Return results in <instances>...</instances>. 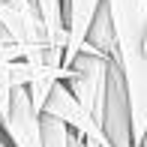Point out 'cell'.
I'll list each match as a JSON object with an SVG mask.
<instances>
[{
  "mask_svg": "<svg viewBox=\"0 0 147 147\" xmlns=\"http://www.w3.org/2000/svg\"><path fill=\"white\" fill-rule=\"evenodd\" d=\"M102 3L114 33V63L123 75L135 147L147 132V0H102Z\"/></svg>",
  "mask_w": 147,
  "mask_h": 147,
  "instance_id": "cell-1",
  "label": "cell"
},
{
  "mask_svg": "<svg viewBox=\"0 0 147 147\" xmlns=\"http://www.w3.org/2000/svg\"><path fill=\"white\" fill-rule=\"evenodd\" d=\"M42 111H45V114L60 117V120H63V123L78 135V138H84V141L99 144V147H111V144H108V138H105V132H102V126H99L96 120L90 117V111H84V108H81V102H78V99L69 93V87H66L63 78L51 84L48 96H45ZM42 111H39V114H42Z\"/></svg>",
  "mask_w": 147,
  "mask_h": 147,
  "instance_id": "cell-2",
  "label": "cell"
},
{
  "mask_svg": "<svg viewBox=\"0 0 147 147\" xmlns=\"http://www.w3.org/2000/svg\"><path fill=\"white\" fill-rule=\"evenodd\" d=\"M102 132L111 147H132V126H129V102L120 66L111 60L108 84H105V105H102Z\"/></svg>",
  "mask_w": 147,
  "mask_h": 147,
  "instance_id": "cell-3",
  "label": "cell"
},
{
  "mask_svg": "<svg viewBox=\"0 0 147 147\" xmlns=\"http://www.w3.org/2000/svg\"><path fill=\"white\" fill-rule=\"evenodd\" d=\"M6 141L12 147H42V138H39V111L33 108L30 93L24 84H12V96H9V111H6L3 123Z\"/></svg>",
  "mask_w": 147,
  "mask_h": 147,
  "instance_id": "cell-4",
  "label": "cell"
},
{
  "mask_svg": "<svg viewBox=\"0 0 147 147\" xmlns=\"http://www.w3.org/2000/svg\"><path fill=\"white\" fill-rule=\"evenodd\" d=\"M102 0H63V21H66V48H63V69L72 63V57L81 51L87 30L93 24Z\"/></svg>",
  "mask_w": 147,
  "mask_h": 147,
  "instance_id": "cell-5",
  "label": "cell"
},
{
  "mask_svg": "<svg viewBox=\"0 0 147 147\" xmlns=\"http://www.w3.org/2000/svg\"><path fill=\"white\" fill-rule=\"evenodd\" d=\"M39 9V18L45 24V36H48V45L63 57L66 48V21H63V0H33Z\"/></svg>",
  "mask_w": 147,
  "mask_h": 147,
  "instance_id": "cell-6",
  "label": "cell"
},
{
  "mask_svg": "<svg viewBox=\"0 0 147 147\" xmlns=\"http://www.w3.org/2000/svg\"><path fill=\"white\" fill-rule=\"evenodd\" d=\"M69 135L72 129L54 114H39V138H42V147H69Z\"/></svg>",
  "mask_w": 147,
  "mask_h": 147,
  "instance_id": "cell-7",
  "label": "cell"
},
{
  "mask_svg": "<svg viewBox=\"0 0 147 147\" xmlns=\"http://www.w3.org/2000/svg\"><path fill=\"white\" fill-rule=\"evenodd\" d=\"M69 147H84V138H78L75 132H72V135H69Z\"/></svg>",
  "mask_w": 147,
  "mask_h": 147,
  "instance_id": "cell-8",
  "label": "cell"
},
{
  "mask_svg": "<svg viewBox=\"0 0 147 147\" xmlns=\"http://www.w3.org/2000/svg\"><path fill=\"white\" fill-rule=\"evenodd\" d=\"M0 147H12L9 141H6V135H3V129H0Z\"/></svg>",
  "mask_w": 147,
  "mask_h": 147,
  "instance_id": "cell-9",
  "label": "cell"
},
{
  "mask_svg": "<svg viewBox=\"0 0 147 147\" xmlns=\"http://www.w3.org/2000/svg\"><path fill=\"white\" fill-rule=\"evenodd\" d=\"M135 147H147V132H144V135H141V141H138Z\"/></svg>",
  "mask_w": 147,
  "mask_h": 147,
  "instance_id": "cell-10",
  "label": "cell"
},
{
  "mask_svg": "<svg viewBox=\"0 0 147 147\" xmlns=\"http://www.w3.org/2000/svg\"><path fill=\"white\" fill-rule=\"evenodd\" d=\"M144 45H147V36H144Z\"/></svg>",
  "mask_w": 147,
  "mask_h": 147,
  "instance_id": "cell-11",
  "label": "cell"
}]
</instances>
